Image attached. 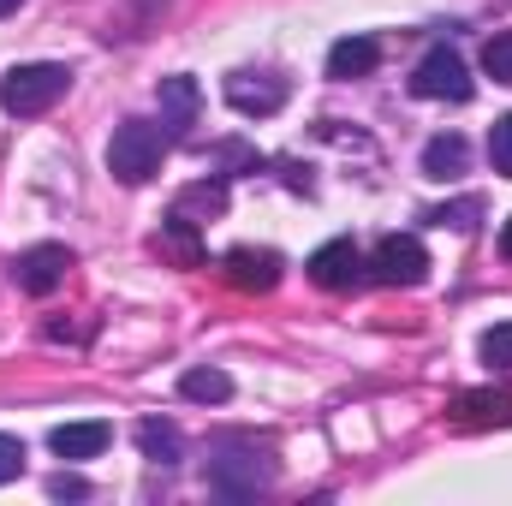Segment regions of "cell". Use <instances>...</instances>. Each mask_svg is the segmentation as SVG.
<instances>
[{"label":"cell","instance_id":"9","mask_svg":"<svg viewBox=\"0 0 512 506\" xmlns=\"http://www.w3.org/2000/svg\"><path fill=\"white\" fill-rule=\"evenodd\" d=\"M221 274H227V286H239V292H274L280 274H286V262H280V251H251V245H239V251H227Z\"/></svg>","mask_w":512,"mask_h":506},{"label":"cell","instance_id":"27","mask_svg":"<svg viewBox=\"0 0 512 506\" xmlns=\"http://www.w3.org/2000/svg\"><path fill=\"white\" fill-rule=\"evenodd\" d=\"M18 6H24V0H0V18H12V12H18Z\"/></svg>","mask_w":512,"mask_h":506},{"label":"cell","instance_id":"18","mask_svg":"<svg viewBox=\"0 0 512 506\" xmlns=\"http://www.w3.org/2000/svg\"><path fill=\"white\" fill-rule=\"evenodd\" d=\"M179 393L197 399V405H221V399H233V376L227 370H185Z\"/></svg>","mask_w":512,"mask_h":506},{"label":"cell","instance_id":"13","mask_svg":"<svg viewBox=\"0 0 512 506\" xmlns=\"http://www.w3.org/2000/svg\"><path fill=\"white\" fill-rule=\"evenodd\" d=\"M137 453H143L149 465H179V453H185L179 423H167V417H143V423H137Z\"/></svg>","mask_w":512,"mask_h":506},{"label":"cell","instance_id":"20","mask_svg":"<svg viewBox=\"0 0 512 506\" xmlns=\"http://www.w3.org/2000/svg\"><path fill=\"white\" fill-rule=\"evenodd\" d=\"M483 72H489L495 84H512V30H495V36L483 42Z\"/></svg>","mask_w":512,"mask_h":506},{"label":"cell","instance_id":"10","mask_svg":"<svg viewBox=\"0 0 512 506\" xmlns=\"http://www.w3.org/2000/svg\"><path fill=\"white\" fill-rule=\"evenodd\" d=\"M197 78H161V131L179 143V137H191L197 126Z\"/></svg>","mask_w":512,"mask_h":506},{"label":"cell","instance_id":"25","mask_svg":"<svg viewBox=\"0 0 512 506\" xmlns=\"http://www.w3.org/2000/svg\"><path fill=\"white\" fill-rule=\"evenodd\" d=\"M215 161H221V167H251V173L262 167L251 149H239V143H221V149H215Z\"/></svg>","mask_w":512,"mask_h":506},{"label":"cell","instance_id":"11","mask_svg":"<svg viewBox=\"0 0 512 506\" xmlns=\"http://www.w3.org/2000/svg\"><path fill=\"white\" fill-rule=\"evenodd\" d=\"M376 60H382V48H376L370 36H340V42L328 48V78H340V84L370 78V72H376Z\"/></svg>","mask_w":512,"mask_h":506},{"label":"cell","instance_id":"24","mask_svg":"<svg viewBox=\"0 0 512 506\" xmlns=\"http://www.w3.org/2000/svg\"><path fill=\"white\" fill-rule=\"evenodd\" d=\"M48 495H54V501H84V495H90V483L60 471V477H48Z\"/></svg>","mask_w":512,"mask_h":506},{"label":"cell","instance_id":"3","mask_svg":"<svg viewBox=\"0 0 512 506\" xmlns=\"http://www.w3.org/2000/svg\"><path fill=\"white\" fill-rule=\"evenodd\" d=\"M274 483V453H256V447H221L209 459V489L227 495V501H251L256 489Z\"/></svg>","mask_w":512,"mask_h":506},{"label":"cell","instance_id":"26","mask_svg":"<svg viewBox=\"0 0 512 506\" xmlns=\"http://www.w3.org/2000/svg\"><path fill=\"white\" fill-rule=\"evenodd\" d=\"M501 256H507V262H512V221H507V227H501Z\"/></svg>","mask_w":512,"mask_h":506},{"label":"cell","instance_id":"19","mask_svg":"<svg viewBox=\"0 0 512 506\" xmlns=\"http://www.w3.org/2000/svg\"><path fill=\"white\" fill-rule=\"evenodd\" d=\"M423 221H435V227H453V233H477V221H483V197H459V203H441V209H429Z\"/></svg>","mask_w":512,"mask_h":506},{"label":"cell","instance_id":"1","mask_svg":"<svg viewBox=\"0 0 512 506\" xmlns=\"http://www.w3.org/2000/svg\"><path fill=\"white\" fill-rule=\"evenodd\" d=\"M167 149H173V137L155 126V120H126V126L114 131V143H108V173L120 185H149L161 173V155Z\"/></svg>","mask_w":512,"mask_h":506},{"label":"cell","instance_id":"15","mask_svg":"<svg viewBox=\"0 0 512 506\" xmlns=\"http://www.w3.org/2000/svg\"><path fill=\"white\" fill-rule=\"evenodd\" d=\"M173 215H185V221H215V215H227V179H197L191 191H179V203H173Z\"/></svg>","mask_w":512,"mask_h":506},{"label":"cell","instance_id":"21","mask_svg":"<svg viewBox=\"0 0 512 506\" xmlns=\"http://www.w3.org/2000/svg\"><path fill=\"white\" fill-rule=\"evenodd\" d=\"M477 352H483V364H495V370H512V322H495V328L477 340Z\"/></svg>","mask_w":512,"mask_h":506},{"label":"cell","instance_id":"22","mask_svg":"<svg viewBox=\"0 0 512 506\" xmlns=\"http://www.w3.org/2000/svg\"><path fill=\"white\" fill-rule=\"evenodd\" d=\"M489 161H495V173L512 179V114H501V120L489 126Z\"/></svg>","mask_w":512,"mask_h":506},{"label":"cell","instance_id":"5","mask_svg":"<svg viewBox=\"0 0 512 506\" xmlns=\"http://www.w3.org/2000/svg\"><path fill=\"white\" fill-rule=\"evenodd\" d=\"M227 108L245 120H268L286 108V78L280 72H233L227 78Z\"/></svg>","mask_w":512,"mask_h":506},{"label":"cell","instance_id":"7","mask_svg":"<svg viewBox=\"0 0 512 506\" xmlns=\"http://www.w3.org/2000/svg\"><path fill=\"white\" fill-rule=\"evenodd\" d=\"M66 274H72V251L66 245H36V251H24L12 262V280L30 298H48L54 286H66Z\"/></svg>","mask_w":512,"mask_h":506},{"label":"cell","instance_id":"4","mask_svg":"<svg viewBox=\"0 0 512 506\" xmlns=\"http://www.w3.org/2000/svg\"><path fill=\"white\" fill-rule=\"evenodd\" d=\"M411 96L423 102H471V72L453 48H429L411 72Z\"/></svg>","mask_w":512,"mask_h":506},{"label":"cell","instance_id":"17","mask_svg":"<svg viewBox=\"0 0 512 506\" xmlns=\"http://www.w3.org/2000/svg\"><path fill=\"white\" fill-rule=\"evenodd\" d=\"M155 245H161V256H173V262H185V268H197V262H203V245H197V221H185V215H167Z\"/></svg>","mask_w":512,"mask_h":506},{"label":"cell","instance_id":"6","mask_svg":"<svg viewBox=\"0 0 512 506\" xmlns=\"http://www.w3.org/2000/svg\"><path fill=\"white\" fill-rule=\"evenodd\" d=\"M370 274L382 280V286H423L429 280V251L417 245V239H382L376 256H370Z\"/></svg>","mask_w":512,"mask_h":506},{"label":"cell","instance_id":"12","mask_svg":"<svg viewBox=\"0 0 512 506\" xmlns=\"http://www.w3.org/2000/svg\"><path fill=\"white\" fill-rule=\"evenodd\" d=\"M108 441H114L108 423H60V429L48 435V447H54L60 459H96V453H108Z\"/></svg>","mask_w":512,"mask_h":506},{"label":"cell","instance_id":"23","mask_svg":"<svg viewBox=\"0 0 512 506\" xmlns=\"http://www.w3.org/2000/svg\"><path fill=\"white\" fill-rule=\"evenodd\" d=\"M24 477V441L18 435H0V483Z\"/></svg>","mask_w":512,"mask_h":506},{"label":"cell","instance_id":"16","mask_svg":"<svg viewBox=\"0 0 512 506\" xmlns=\"http://www.w3.org/2000/svg\"><path fill=\"white\" fill-rule=\"evenodd\" d=\"M459 423L465 429H489V423H512V393H465L459 405Z\"/></svg>","mask_w":512,"mask_h":506},{"label":"cell","instance_id":"14","mask_svg":"<svg viewBox=\"0 0 512 506\" xmlns=\"http://www.w3.org/2000/svg\"><path fill=\"white\" fill-rule=\"evenodd\" d=\"M465 161H471V149H465L459 131H441V137L423 143V173H429V179H459Z\"/></svg>","mask_w":512,"mask_h":506},{"label":"cell","instance_id":"8","mask_svg":"<svg viewBox=\"0 0 512 506\" xmlns=\"http://www.w3.org/2000/svg\"><path fill=\"white\" fill-rule=\"evenodd\" d=\"M304 268H310V280H316L322 292H352V286L364 280V256H358L352 239H328V245L310 256Z\"/></svg>","mask_w":512,"mask_h":506},{"label":"cell","instance_id":"2","mask_svg":"<svg viewBox=\"0 0 512 506\" xmlns=\"http://www.w3.org/2000/svg\"><path fill=\"white\" fill-rule=\"evenodd\" d=\"M66 90H72V72H66V66H54V60L12 66V72L0 78V108H6V114H18V120H36V114H48Z\"/></svg>","mask_w":512,"mask_h":506}]
</instances>
